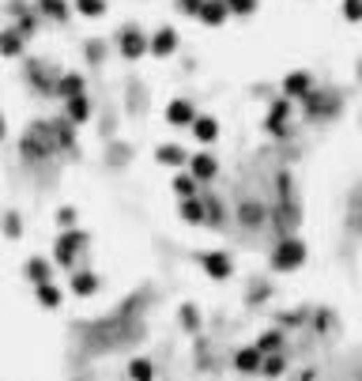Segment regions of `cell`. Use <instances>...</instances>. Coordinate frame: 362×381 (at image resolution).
<instances>
[{
    "label": "cell",
    "mask_w": 362,
    "mask_h": 381,
    "mask_svg": "<svg viewBox=\"0 0 362 381\" xmlns=\"http://www.w3.org/2000/svg\"><path fill=\"white\" fill-rule=\"evenodd\" d=\"M230 15H253L257 12V0H223Z\"/></svg>",
    "instance_id": "4316f807"
},
{
    "label": "cell",
    "mask_w": 362,
    "mask_h": 381,
    "mask_svg": "<svg viewBox=\"0 0 362 381\" xmlns=\"http://www.w3.org/2000/svg\"><path fill=\"white\" fill-rule=\"evenodd\" d=\"M310 91H313L310 72H291V76L283 80V95H287V98H306Z\"/></svg>",
    "instance_id": "8fae6325"
},
{
    "label": "cell",
    "mask_w": 362,
    "mask_h": 381,
    "mask_svg": "<svg viewBox=\"0 0 362 381\" xmlns=\"http://www.w3.org/2000/svg\"><path fill=\"white\" fill-rule=\"evenodd\" d=\"M189 174H193V181H211L219 174V163H216V155H208V151H200V155H193L189 159Z\"/></svg>",
    "instance_id": "52a82bcc"
},
{
    "label": "cell",
    "mask_w": 362,
    "mask_h": 381,
    "mask_svg": "<svg viewBox=\"0 0 362 381\" xmlns=\"http://www.w3.org/2000/svg\"><path fill=\"white\" fill-rule=\"evenodd\" d=\"M261 362H264V355L257 348H241L238 355H234V366L241 370V374H257V370H261Z\"/></svg>",
    "instance_id": "5bb4252c"
},
{
    "label": "cell",
    "mask_w": 362,
    "mask_h": 381,
    "mask_svg": "<svg viewBox=\"0 0 362 381\" xmlns=\"http://www.w3.org/2000/svg\"><path fill=\"white\" fill-rule=\"evenodd\" d=\"M34 294H38V302L45 306V310H61V302H64V294H61V287L57 283H38L34 287Z\"/></svg>",
    "instance_id": "e0dca14e"
},
{
    "label": "cell",
    "mask_w": 362,
    "mask_h": 381,
    "mask_svg": "<svg viewBox=\"0 0 362 381\" xmlns=\"http://www.w3.org/2000/svg\"><path fill=\"white\" fill-rule=\"evenodd\" d=\"M178 42H181V34L174 31V27H159L155 34H147V53H155V57H170V53H178Z\"/></svg>",
    "instance_id": "277c9868"
},
{
    "label": "cell",
    "mask_w": 362,
    "mask_h": 381,
    "mask_svg": "<svg viewBox=\"0 0 362 381\" xmlns=\"http://www.w3.org/2000/svg\"><path fill=\"white\" fill-rule=\"evenodd\" d=\"M261 370H264L268 378H280V374H283V359H280V355L264 359V362H261Z\"/></svg>",
    "instance_id": "1f68e13d"
},
{
    "label": "cell",
    "mask_w": 362,
    "mask_h": 381,
    "mask_svg": "<svg viewBox=\"0 0 362 381\" xmlns=\"http://www.w3.org/2000/svg\"><path fill=\"white\" fill-rule=\"evenodd\" d=\"M117 50L125 61H140L147 53V34L140 31V27H125V31L117 34Z\"/></svg>",
    "instance_id": "3957f363"
},
{
    "label": "cell",
    "mask_w": 362,
    "mask_h": 381,
    "mask_svg": "<svg viewBox=\"0 0 362 381\" xmlns=\"http://www.w3.org/2000/svg\"><path fill=\"white\" fill-rule=\"evenodd\" d=\"M200 264H204V272H208L211 280H230V272H234V264H230L227 253H204Z\"/></svg>",
    "instance_id": "30bf717a"
},
{
    "label": "cell",
    "mask_w": 362,
    "mask_h": 381,
    "mask_svg": "<svg viewBox=\"0 0 362 381\" xmlns=\"http://www.w3.org/2000/svg\"><path fill=\"white\" fill-rule=\"evenodd\" d=\"M76 12L87 20H98V15H106V0H76Z\"/></svg>",
    "instance_id": "cb8c5ba5"
},
{
    "label": "cell",
    "mask_w": 362,
    "mask_h": 381,
    "mask_svg": "<svg viewBox=\"0 0 362 381\" xmlns=\"http://www.w3.org/2000/svg\"><path fill=\"white\" fill-rule=\"evenodd\" d=\"M181 313H185V324H189V329H193V324H197V321H200V318H197V310H193V306H185V310H181Z\"/></svg>",
    "instance_id": "836d02e7"
},
{
    "label": "cell",
    "mask_w": 362,
    "mask_h": 381,
    "mask_svg": "<svg viewBox=\"0 0 362 381\" xmlns=\"http://www.w3.org/2000/svg\"><path fill=\"white\" fill-rule=\"evenodd\" d=\"M23 53V34L15 31H0V57H20Z\"/></svg>",
    "instance_id": "ac0fdd59"
},
{
    "label": "cell",
    "mask_w": 362,
    "mask_h": 381,
    "mask_svg": "<svg viewBox=\"0 0 362 381\" xmlns=\"http://www.w3.org/2000/svg\"><path fill=\"white\" fill-rule=\"evenodd\" d=\"M128 378H133V381H151L155 378L151 362H147V359H133V362H128Z\"/></svg>",
    "instance_id": "603a6c76"
},
{
    "label": "cell",
    "mask_w": 362,
    "mask_h": 381,
    "mask_svg": "<svg viewBox=\"0 0 362 381\" xmlns=\"http://www.w3.org/2000/svg\"><path fill=\"white\" fill-rule=\"evenodd\" d=\"M83 87H87V83H83V76H80V72H61L57 91L64 95V102H68V98H76V95H83Z\"/></svg>",
    "instance_id": "9a60e30c"
},
{
    "label": "cell",
    "mask_w": 362,
    "mask_h": 381,
    "mask_svg": "<svg viewBox=\"0 0 362 381\" xmlns=\"http://www.w3.org/2000/svg\"><path fill=\"white\" fill-rule=\"evenodd\" d=\"M38 12L50 20H64L68 15V0H38Z\"/></svg>",
    "instance_id": "7402d4cb"
},
{
    "label": "cell",
    "mask_w": 362,
    "mask_h": 381,
    "mask_svg": "<svg viewBox=\"0 0 362 381\" xmlns=\"http://www.w3.org/2000/svg\"><path fill=\"white\" fill-rule=\"evenodd\" d=\"M200 8H204V0H178V12L181 15H193V20L200 15Z\"/></svg>",
    "instance_id": "d6a6232c"
},
{
    "label": "cell",
    "mask_w": 362,
    "mask_h": 381,
    "mask_svg": "<svg viewBox=\"0 0 362 381\" xmlns=\"http://www.w3.org/2000/svg\"><path fill=\"white\" fill-rule=\"evenodd\" d=\"M227 4H223V0H204V8H200V15L197 20L204 23V27H223L227 23Z\"/></svg>",
    "instance_id": "4fadbf2b"
},
{
    "label": "cell",
    "mask_w": 362,
    "mask_h": 381,
    "mask_svg": "<svg viewBox=\"0 0 362 381\" xmlns=\"http://www.w3.org/2000/svg\"><path fill=\"white\" fill-rule=\"evenodd\" d=\"M174 193H178L181 200L197 197V181H193V174H178V178H174Z\"/></svg>",
    "instance_id": "d4e9b609"
},
{
    "label": "cell",
    "mask_w": 362,
    "mask_h": 381,
    "mask_svg": "<svg viewBox=\"0 0 362 381\" xmlns=\"http://www.w3.org/2000/svg\"><path fill=\"white\" fill-rule=\"evenodd\" d=\"M155 163H159V166H170V170H178V166L189 163V151H185L181 144H159V147H155Z\"/></svg>",
    "instance_id": "9c48e42d"
},
{
    "label": "cell",
    "mask_w": 362,
    "mask_h": 381,
    "mask_svg": "<svg viewBox=\"0 0 362 381\" xmlns=\"http://www.w3.org/2000/svg\"><path fill=\"white\" fill-rule=\"evenodd\" d=\"M343 20L347 23H362V0H343Z\"/></svg>",
    "instance_id": "f546056e"
},
{
    "label": "cell",
    "mask_w": 362,
    "mask_h": 381,
    "mask_svg": "<svg viewBox=\"0 0 362 381\" xmlns=\"http://www.w3.org/2000/svg\"><path fill=\"white\" fill-rule=\"evenodd\" d=\"M193 136H197L200 144H216L219 140V121L216 117H208V114H197V121H193Z\"/></svg>",
    "instance_id": "7c38bea8"
},
{
    "label": "cell",
    "mask_w": 362,
    "mask_h": 381,
    "mask_svg": "<svg viewBox=\"0 0 362 381\" xmlns=\"http://www.w3.org/2000/svg\"><path fill=\"white\" fill-rule=\"evenodd\" d=\"M57 223H61V230H76V223H80V211L72 208V204H64V208L57 211Z\"/></svg>",
    "instance_id": "83f0119b"
},
{
    "label": "cell",
    "mask_w": 362,
    "mask_h": 381,
    "mask_svg": "<svg viewBox=\"0 0 362 381\" xmlns=\"http://www.w3.org/2000/svg\"><path fill=\"white\" fill-rule=\"evenodd\" d=\"M193 121H197V106H193L189 98H174V102H166V125H174V128H189Z\"/></svg>",
    "instance_id": "5b68a950"
},
{
    "label": "cell",
    "mask_w": 362,
    "mask_h": 381,
    "mask_svg": "<svg viewBox=\"0 0 362 381\" xmlns=\"http://www.w3.org/2000/svg\"><path fill=\"white\" fill-rule=\"evenodd\" d=\"M280 343H283V336H280V332H264V336L257 340L253 348L261 351V355H268V351H276V348H280Z\"/></svg>",
    "instance_id": "f1b7e54d"
},
{
    "label": "cell",
    "mask_w": 362,
    "mask_h": 381,
    "mask_svg": "<svg viewBox=\"0 0 362 381\" xmlns=\"http://www.w3.org/2000/svg\"><path fill=\"white\" fill-rule=\"evenodd\" d=\"M241 219H246V227H261L264 208H261V204H241Z\"/></svg>",
    "instance_id": "484cf974"
},
{
    "label": "cell",
    "mask_w": 362,
    "mask_h": 381,
    "mask_svg": "<svg viewBox=\"0 0 362 381\" xmlns=\"http://www.w3.org/2000/svg\"><path fill=\"white\" fill-rule=\"evenodd\" d=\"M8 136V121H4V114H0V140Z\"/></svg>",
    "instance_id": "e575fe53"
},
{
    "label": "cell",
    "mask_w": 362,
    "mask_h": 381,
    "mask_svg": "<svg viewBox=\"0 0 362 381\" xmlns=\"http://www.w3.org/2000/svg\"><path fill=\"white\" fill-rule=\"evenodd\" d=\"M4 234H8V238H20V234H23V219L8 211V216H4Z\"/></svg>",
    "instance_id": "4dcf8cb0"
},
{
    "label": "cell",
    "mask_w": 362,
    "mask_h": 381,
    "mask_svg": "<svg viewBox=\"0 0 362 381\" xmlns=\"http://www.w3.org/2000/svg\"><path fill=\"white\" fill-rule=\"evenodd\" d=\"M64 121H68V125H87L91 121V98L87 95H76V98H68L64 102Z\"/></svg>",
    "instance_id": "ba28073f"
},
{
    "label": "cell",
    "mask_w": 362,
    "mask_h": 381,
    "mask_svg": "<svg viewBox=\"0 0 362 381\" xmlns=\"http://www.w3.org/2000/svg\"><path fill=\"white\" fill-rule=\"evenodd\" d=\"M302 261H306V246L299 238H283L280 246H276V253H272L276 272H291V268H299Z\"/></svg>",
    "instance_id": "7a4b0ae2"
},
{
    "label": "cell",
    "mask_w": 362,
    "mask_h": 381,
    "mask_svg": "<svg viewBox=\"0 0 362 381\" xmlns=\"http://www.w3.org/2000/svg\"><path fill=\"white\" fill-rule=\"evenodd\" d=\"M181 219L185 223H208V208H204V200L200 197L181 200Z\"/></svg>",
    "instance_id": "d6986e66"
},
{
    "label": "cell",
    "mask_w": 362,
    "mask_h": 381,
    "mask_svg": "<svg viewBox=\"0 0 362 381\" xmlns=\"http://www.w3.org/2000/svg\"><path fill=\"white\" fill-rule=\"evenodd\" d=\"M50 261H45V257H31V261H27V276H31V283L38 287V283H50Z\"/></svg>",
    "instance_id": "ffe728a7"
},
{
    "label": "cell",
    "mask_w": 362,
    "mask_h": 381,
    "mask_svg": "<svg viewBox=\"0 0 362 381\" xmlns=\"http://www.w3.org/2000/svg\"><path fill=\"white\" fill-rule=\"evenodd\" d=\"M287 117H291V98H280L272 102V110H268V133L272 136H287Z\"/></svg>",
    "instance_id": "8992f818"
},
{
    "label": "cell",
    "mask_w": 362,
    "mask_h": 381,
    "mask_svg": "<svg viewBox=\"0 0 362 381\" xmlns=\"http://www.w3.org/2000/svg\"><path fill=\"white\" fill-rule=\"evenodd\" d=\"M50 133H53V140H57L61 147H72V144H76V125H68V121H53Z\"/></svg>",
    "instance_id": "44dd1931"
},
{
    "label": "cell",
    "mask_w": 362,
    "mask_h": 381,
    "mask_svg": "<svg viewBox=\"0 0 362 381\" xmlns=\"http://www.w3.org/2000/svg\"><path fill=\"white\" fill-rule=\"evenodd\" d=\"M83 246H87V234H83V230H61L57 246H53V257H57V264L72 268L76 257L83 253Z\"/></svg>",
    "instance_id": "6da1fadb"
},
{
    "label": "cell",
    "mask_w": 362,
    "mask_h": 381,
    "mask_svg": "<svg viewBox=\"0 0 362 381\" xmlns=\"http://www.w3.org/2000/svg\"><path fill=\"white\" fill-rule=\"evenodd\" d=\"M359 76H362V68H359Z\"/></svg>",
    "instance_id": "d590c367"
},
{
    "label": "cell",
    "mask_w": 362,
    "mask_h": 381,
    "mask_svg": "<svg viewBox=\"0 0 362 381\" xmlns=\"http://www.w3.org/2000/svg\"><path fill=\"white\" fill-rule=\"evenodd\" d=\"M72 294H80V299H87V294L98 291V276L95 272H72Z\"/></svg>",
    "instance_id": "2e32d148"
}]
</instances>
